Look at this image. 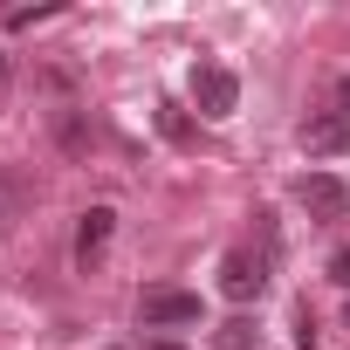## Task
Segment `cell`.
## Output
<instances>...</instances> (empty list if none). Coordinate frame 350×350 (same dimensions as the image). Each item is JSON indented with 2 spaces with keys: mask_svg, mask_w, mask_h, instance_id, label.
Returning a JSON list of instances; mask_svg holds the SVG:
<instances>
[{
  "mask_svg": "<svg viewBox=\"0 0 350 350\" xmlns=\"http://www.w3.org/2000/svg\"><path fill=\"white\" fill-rule=\"evenodd\" d=\"M137 316H144V329H179V323H200V295L193 288H144Z\"/></svg>",
  "mask_w": 350,
  "mask_h": 350,
  "instance_id": "1",
  "label": "cell"
},
{
  "mask_svg": "<svg viewBox=\"0 0 350 350\" xmlns=\"http://www.w3.org/2000/svg\"><path fill=\"white\" fill-rule=\"evenodd\" d=\"M261 288H268V254L234 247V254L220 261V295H227V302H254Z\"/></svg>",
  "mask_w": 350,
  "mask_h": 350,
  "instance_id": "2",
  "label": "cell"
},
{
  "mask_svg": "<svg viewBox=\"0 0 350 350\" xmlns=\"http://www.w3.org/2000/svg\"><path fill=\"white\" fill-rule=\"evenodd\" d=\"M329 275H336V288H350V247H336V261H329Z\"/></svg>",
  "mask_w": 350,
  "mask_h": 350,
  "instance_id": "10",
  "label": "cell"
},
{
  "mask_svg": "<svg viewBox=\"0 0 350 350\" xmlns=\"http://www.w3.org/2000/svg\"><path fill=\"white\" fill-rule=\"evenodd\" d=\"M151 350H186V343H151Z\"/></svg>",
  "mask_w": 350,
  "mask_h": 350,
  "instance_id": "12",
  "label": "cell"
},
{
  "mask_svg": "<svg viewBox=\"0 0 350 350\" xmlns=\"http://www.w3.org/2000/svg\"><path fill=\"white\" fill-rule=\"evenodd\" d=\"M295 200L309 206V220H343L350 213V186L336 179V172H309V179L295 186Z\"/></svg>",
  "mask_w": 350,
  "mask_h": 350,
  "instance_id": "4",
  "label": "cell"
},
{
  "mask_svg": "<svg viewBox=\"0 0 350 350\" xmlns=\"http://www.w3.org/2000/svg\"><path fill=\"white\" fill-rule=\"evenodd\" d=\"M49 14H55V8H14V14H8V28H35V21H49Z\"/></svg>",
  "mask_w": 350,
  "mask_h": 350,
  "instance_id": "9",
  "label": "cell"
},
{
  "mask_svg": "<svg viewBox=\"0 0 350 350\" xmlns=\"http://www.w3.org/2000/svg\"><path fill=\"white\" fill-rule=\"evenodd\" d=\"M302 151H309V158H336V151H350V110L309 117V124H302Z\"/></svg>",
  "mask_w": 350,
  "mask_h": 350,
  "instance_id": "5",
  "label": "cell"
},
{
  "mask_svg": "<svg viewBox=\"0 0 350 350\" xmlns=\"http://www.w3.org/2000/svg\"><path fill=\"white\" fill-rule=\"evenodd\" d=\"M110 227H117V213H110V206H90V213H83V227H76V261H83V268L110 247Z\"/></svg>",
  "mask_w": 350,
  "mask_h": 350,
  "instance_id": "6",
  "label": "cell"
},
{
  "mask_svg": "<svg viewBox=\"0 0 350 350\" xmlns=\"http://www.w3.org/2000/svg\"><path fill=\"white\" fill-rule=\"evenodd\" d=\"M193 103H200V117H234V103H241V83H234V69H220V62L193 69Z\"/></svg>",
  "mask_w": 350,
  "mask_h": 350,
  "instance_id": "3",
  "label": "cell"
},
{
  "mask_svg": "<svg viewBox=\"0 0 350 350\" xmlns=\"http://www.w3.org/2000/svg\"><path fill=\"white\" fill-rule=\"evenodd\" d=\"M14 83V62H8V49H0V90H8Z\"/></svg>",
  "mask_w": 350,
  "mask_h": 350,
  "instance_id": "11",
  "label": "cell"
},
{
  "mask_svg": "<svg viewBox=\"0 0 350 350\" xmlns=\"http://www.w3.org/2000/svg\"><path fill=\"white\" fill-rule=\"evenodd\" d=\"M158 124H165V137H172V144H186V137H193V124H186V117H179V110H172V103H165V110H158Z\"/></svg>",
  "mask_w": 350,
  "mask_h": 350,
  "instance_id": "8",
  "label": "cell"
},
{
  "mask_svg": "<svg viewBox=\"0 0 350 350\" xmlns=\"http://www.w3.org/2000/svg\"><path fill=\"white\" fill-rule=\"evenodd\" d=\"M220 350H254V323H227L220 329Z\"/></svg>",
  "mask_w": 350,
  "mask_h": 350,
  "instance_id": "7",
  "label": "cell"
}]
</instances>
